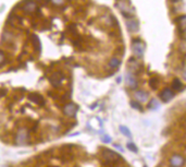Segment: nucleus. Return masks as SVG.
Listing matches in <instances>:
<instances>
[{"instance_id": "f257e3e1", "label": "nucleus", "mask_w": 186, "mask_h": 167, "mask_svg": "<svg viewBox=\"0 0 186 167\" xmlns=\"http://www.w3.org/2000/svg\"><path fill=\"white\" fill-rule=\"evenodd\" d=\"M38 2L37 0H23L19 5V9L21 12L27 16H34L38 11Z\"/></svg>"}, {"instance_id": "f03ea898", "label": "nucleus", "mask_w": 186, "mask_h": 167, "mask_svg": "<svg viewBox=\"0 0 186 167\" xmlns=\"http://www.w3.org/2000/svg\"><path fill=\"white\" fill-rule=\"evenodd\" d=\"M16 39H18V36L16 34L12 31L11 29H5L1 34V45L2 46H6L5 48H11V47H14L16 43Z\"/></svg>"}, {"instance_id": "7ed1b4c3", "label": "nucleus", "mask_w": 186, "mask_h": 167, "mask_svg": "<svg viewBox=\"0 0 186 167\" xmlns=\"http://www.w3.org/2000/svg\"><path fill=\"white\" fill-rule=\"evenodd\" d=\"M117 8L121 11L122 16L125 19L133 18L134 16V11L133 7L131 6V3L129 2V0H117Z\"/></svg>"}, {"instance_id": "20e7f679", "label": "nucleus", "mask_w": 186, "mask_h": 167, "mask_svg": "<svg viewBox=\"0 0 186 167\" xmlns=\"http://www.w3.org/2000/svg\"><path fill=\"white\" fill-rule=\"evenodd\" d=\"M101 156L104 158V160H106L107 166H114L117 165L120 160H122V157L117 153V152L112 151V150H104L101 153Z\"/></svg>"}, {"instance_id": "39448f33", "label": "nucleus", "mask_w": 186, "mask_h": 167, "mask_svg": "<svg viewBox=\"0 0 186 167\" xmlns=\"http://www.w3.org/2000/svg\"><path fill=\"white\" fill-rule=\"evenodd\" d=\"M132 53H133L134 57L138 59L144 58L145 55V43L143 42L140 38H134L132 40Z\"/></svg>"}, {"instance_id": "423d86ee", "label": "nucleus", "mask_w": 186, "mask_h": 167, "mask_svg": "<svg viewBox=\"0 0 186 167\" xmlns=\"http://www.w3.org/2000/svg\"><path fill=\"white\" fill-rule=\"evenodd\" d=\"M65 80V73L63 71H53L49 77V82L53 87H59Z\"/></svg>"}, {"instance_id": "0eeeda50", "label": "nucleus", "mask_w": 186, "mask_h": 167, "mask_svg": "<svg viewBox=\"0 0 186 167\" xmlns=\"http://www.w3.org/2000/svg\"><path fill=\"white\" fill-rule=\"evenodd\" d=\"M71 145H64L60 149V155L59 158L62 160V162H71V160H74V153L71 150Z\"/></svg>"}, {"instance_id": "6e6552de", "label": "nucleus", "mask_w": 186, "mask_h": 167, "mask_svg": "<svg viewBox=\"0 0 186 167\" xmlns=\"http://www.w3.org/2000/svg\"><path fill=\"white\" fill-rule=\"evenodd\" d=\"M29 140V130L26 129V127H20L18 130V133L16 134V144H25Z\"/></svg>"}, {"instance_id": "1a4fd4ad", "label": "nucleus", "mask_w": 186, "mask_h": 167, "mask_svg": "<svg viewBox=\"0 0 186 167\" xmlns=\"http://www.w3.org/2000/svg\"><path fill=\"white\" fill-rule=\"evenodd\" d=\"M27 100H29L32 103H34V104L39 107H44L45 104H46V100H45L44 96L40 95L37 92H31V93L27 94Z\"/></svg>"}, {"instance_id": "9d476101", "label": "nucleus", "mask_w": 186, "mask_h": 167, "mask_svg": "<svg viewBox=\"0 0 186 167\" xmlns=\"http://www.w3.org/2000/svg\"><path fill=\"white\" fill-rule=\"evenodd\" d=\"M78 106L73 103H67V104L63 105V108H62V111H63V114L65 115L67 117H74L78 113Z\"/></svg>"}, {"instance_id": "9b49d317", "label": "nucleus", "mask_w": 186, "mask_h": 167, "mask_svg": "<svg viewBox=\"0 0 186 167\" xmlns=\"http://www.w3.org/2000/svg\"><path fill=\"white\" fill-rule=\"evenodd\" d=\"M125 25H126V29L130 33H136V32L140 31V22L138 20H136L135 18H129L125 21Z\"/></svg>"}, {"instance_id": "f8f14e48", "label": "nucleus", "mask_w": 186, "mask_h": 167, "mask_svg": "<svg viewBox=\"0 0 186 167\" xmlns=\"http://www.w3.org/2000/svg\"><path fill=\"white\" fill-rule=\"evenodd\" d=\"M175 96V93L172 89H169V87H166L163 89L159 94V98L162 100L163 103H169L170 100H173V97Z\"/></svg>"}, {"instance_id": "ddd939ff", "label": "nucleus", "mask_w": 186, "mask_h": 167, "mask_svg": "<svg viewBox=\"0 0 186 167\" xmlns=\"http://www.w3.org/2000/svg\"><path fill=\"white\" fill-rule=\"evenodd\" d=\"M125 84H126V86L131 90L137 89L138 83H137V80H136L135 76H134V73H132V72H127L126 76H125Z\"/></svg>"}, {"instance_id": "4468645a", "label": "nucleus", "mask_w": 186, "mask_h": 167, "mask_svg": "<svg viewBox=\"0 0 186 167\" xmlns=\"http://www.w3.org/2000/svg\"><path fill=\"white\" fill-rule=\"evenodd\" d=\"M169 162L172 167H182L185 164V158L179 154H174L173 156H171Z\"/></svg>"}, {"instance_id": "2eb2a0df", "label": "nucleus", "mask_w": 186, "mask_h": 167, "mask_svg": "<svg viewBox=\"0 0 186 167\" xmlns=\"http://www.w3.org/2000/svg\"><path fill=\"white\" fill-rule=\"evenodd\" d=\"M134 96H135L136 100L140 103H145L148 100L149 98V93L146 91H143V90H138L134 93Z\"/></svg>"}, {"instance_id": "dca6fc26", "label": "nucleus", "mask_w": 186, "mask_h": 167, "mask_svg": "<svg viewBox=\"0 0 186 167\" xmlns=\"http://www.w3.org/2000/svg\"><path fill=\"white\" fill-rule=\"evenodd\" d=\"M31 43H32V46H33L35 53H39L40 51H42V43H40L39 38H38V36L32 35V37H31Z\"/></svg>"}, {"instance_id": "f3484780", "label": "nucleus", "mask_w": 186, "mask_h": 167, "mask_svg": "<svg viewBox=\"0 0 186 167\" xmlns=\"http://www.w3.org/2000/svg\"><path fill=\"white\" fill-rule=\"evenodd\" d=\"M108 66H109V68H110V69L115 70V69H117L120 66H121V60H120L119 58H117V57H113V58H111L110 60H109Z\"/></svg>"}, {"instance_id": "a211bd4d", "label": "nucleus", "mask_w": 186, "mask_h": 167, "mask_svg": "<svg viewBox=\"0 0 186 167\" xmlns=\"http://www.w3.org/2000/svg\"><path fill=\"white\" fill-rule=\"evenodd\" d=\"M129 68L131 69V72L134 73V72H137L140 70V63L136 61L135 58H131L129 60Z\"/></svg>"}, {"instance_id": "6ab92c4d", "label": "nucleus", "mask_w": 186, "mask_h": 167, "mask_svg": "<svg viewBox=\"0 0 186 167\" xmlns=\"http://www.w3.org/2000/svg\"><path fill=\"white\" fill-rule=\"evenodd\" d=\"M171 89H172L173 91H181V90L183 89V83H182V81L177 78L173 79L172 84H171Z\"/></svg>"}, {"instance_id": "aec40b11", "label": "nucleus", "mask_w": 186, "mask_h": 167, "mask_svg": "<svg viewBox=\"0 0 186 167\" xmlns=\"http://www.w3.org/2000/svg\"><path fill=\"white\" fill-rule=\"evenodd\" d=\"M176 22L179 24V29L181 31H186V16H181L176 19Z\"/></svg>"}, {"instance_id": "412c9836", "label": "nucleus", "mask_w": 186, "mask_h": 167, "mask_svg": "<svg viewBox=\"0 0 186 167\" xmlns=\"http://www.w3.org/2000/svg\"><path fill=\"white\" fill-rule=\"evenodd\" d=\"M159 106H160V104H159V102H158V100L153 98V100H149L148 105H147V108L150 109V110H153H153H156V109L159 108Z\"/></svg>"}, {"instance_id": "4be33fe9", "label": "nucleus", "mask_w": 186, "mask_h": 167, "mask_svg": "<svg viewBox=\"0 0 186 167\" xmlns=\"http://www.w3.org/2000/svg\"><path fill=\"white\" fill-rule=\"evenodd\" d=\"M7 58H8L7 51L5 49L0 48V67L5 66V63H7Z\"/></svg>"}, {"instance_id": "5701e85b", "label": "nucleus", "mask_w": 186, "mask_h": 167, "mask_svg": "<svg viewBox=\"0 0 186 167\" xmlns=\"http://www.w3.org/2000/svg\"><path fill=\"white\" fill-rule=\"evenodd\" d=\"M67 2V0H49V3L53 6V7H57V8H61L65 5Z\"/></svg>"}, {"instance_id": "b1692460", "label": "nucleus", "mask_w": 186, "mask_h": 167, "mask_svg": "<svg viewBox=\"0 0 186 167\" xmlns=\"http://www.w3.org/2000/svg\"><path fill=\"white\" fill-rule=\"evenodd\" d=\"M119 129L120 131L122 132V134H124V136L127 137V138H132V132L127 127H125V126H120Z\"/></svg>"}, {"instance_id": "393cba45", "label": "nucleus", "mask_w": 186, "mask_h": 167, "mask_svg": "<svg viewBox=\"0 0 186 167\" xmlns=\"http://www.w3.org/2000/svg\"><path fill=\"white\" fill-rule=\"evenodd\" d=\"M149 85H150V87L153 90H157L158 87H159V79L158 78L150 79V81H149Z\"/></svg>"}, {"instance_id": "a878e982", "label": "nucleus", "mask_w": 186, "mask_h": 167, "mask_svg": "<svg viewBox=\"0 0 186 167\" xmlns=\"http://www.w3.org/2000/svg\"><path fill=\"white\" fill-rule=\"evenodd\" d=\"M130 105L132 106V108H134V109H137V110H140V111H142L143 110V107H142V103H140V102H137V100H132L131 103H130Z\"/></svg>"}, {"instance_id": "bb28decb", "label": "nucleus", "mask_w": 186, "mask_h": 167, "mask_svg": "<svg viewBox=\"0 0 186 167\" xmlns=\"http://www.w3.org/2000/svg\"><path fill=\"white\" fill-rule=\"evenodd\" d=\"M126 147L130 150V151L134 152V153H137V152H138V149H137V146H136V145H135V143L129 142V143H127V144H126Z\"/></svg>"}, {"instance_id": "cd10ccee", "label": "nucleus", "mask_w": 186, "mask_h": 167, "mask_svg": "<svg viewBox=\"0 0 186 167\" xmlns=\"http://www.w3.org/2000/svg\"><path fill=\"white\" fill-rule=\"evenodd\" d=\"M101 140L104 143H110L111 142V138L108 136V134H104V136L101 137Z\"/></svg>"}, {"instance_id": "c85d7f7f", "label": "nucleus", "mask_w": 186, "mask_h": 167, "mask_svg": "<svg viewBox=\"0 0 186 167\" xmlns=\"http://www.w3.org/2000/svg\"><path fill=\"white\" fill-rule=\"evenodd\" d=\"M7 94H8V91H6V90H0V97H5Z\"/></svg>"}, {"instance_id": "c756f323", "label": "nucleus", "mask_w": 186, "mask_h": 167, "mask_svg": "<svg viewBox=\"0 0 186 167\" xmlns=\"http://www.w3.org/2000/svg\"><path fill=\"white\" fill-rule=\"evenodd\" d=\"M114 146L117 147V150H120V152H123V149H122V147L120 146V145H117V144H114Z\"/></svg>"}, {"instance_id": "7c9ffc66", "label": "nucleus", "mask_w": 186, "mask_h": 167, "mask_svg": "<svg viewBox=\"0 0 186 167\" xmlns=\"http://www.w3.org/2000/svg\"><path fill=\"white\" fill-rule=\"evenodd\" d=\"M184 78H185L186 80V67H185V70H184Z\"/></svg>"}, {"instance_id": "2f4dec72", "label": "nucleus", "mask_w": 186, "mask_h": 167, "mask_svg": "<svg viewBox=\"0 0 186 167\" xmlns=\"http://www.w3.org/2000/svg\"><path fill=\"white\" fill-rule=\"evenodd\" d=\"M172 1H174V2H179V1H181V0H172Z\"/></svg>"}, {"instance_id": "473e14b6", "label": "nucleus", "mask_w": 186, "mask_h": 167, "mask_svg": "<svg viewBox=\"0 0 186 167\" xmlns=\"http://www.w3.org/2000/svg\"><path fill=\"white\" fill-rule=\"evenodd\" d=\"M144 167H147V166H146V165H145V166H144Z\"/></svg>"}]
</instances>
